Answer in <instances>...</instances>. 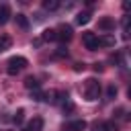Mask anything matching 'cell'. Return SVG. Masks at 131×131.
I'll return each mask as SVG.
<instances>
[{"label": "cell", "instance_id": "15", "mask_svg": "<svg viewBox=\"0 0 131 131\" xmlns=\"http://www.w3.org/2000/svg\"><path fill=\"white\" fill-rule=\"evenodd\" d=\"M16 25H18L20 29H29V18H27L25 14H16Z\"/></svg>", "mask_w": 131, "mask_h": 131}, {"label": "cell", "instance_id": "1", "mask_svg": "<svg viewBox=\"0 0 131 131\" xmlns=\"http://www.w3.org/2000/svg\"><path fill=\"white\" fill-rule=\"evenodd\" d=\"M27 57H23V55H14V57H10L8 61H6V72L10 74V76H16L18 72H23L25 68H27Z\"/></svg>", "mask_w": 131, "mask_h": 131}, {"label": "cell", "instance_id": "9", "mask_svg": "<svg viewBox=\"0 0 131 131\" xmlns=\"http://www.w3.org/2000/svg\"><path fill=\"white\" fill-rule=\"evenodd\" d=\"M10 20V8L6 4H0V25H6Z\"/></svg>", "mask_w": 131, "mask_h": 131}, {"label": "cell", "instance_id": "20", "mask_svg": "<svg viewBox=\"0 0 131 131\" xmlns=\"http://www.w3.org/2000/svg\"><path fill=\"white\" fill-rule=\"evenodd\" d=\"M63 111H66V113H72V111H74V104H72L70 100H66V102H63Z\"/></svg>", "mask_w": 131, "mask_h": 131}, {"label": "cell", "instance_id": "6", "mask_svg": "<svg viewBox=\"0 0 131 131\" xmlns=\"http://www.w3.org/2000/svg\"><path fill=\"white\" fill-rule=\"evenodd\" d=\"M41 129H43V119L41 117H33L27 123V131H41Z\"/></svg>", "mask_w": 131, "mask_h": 131}, {"label": "cell", "instance_id": "5", "mask_svg": "<svg viewBox=\"0 0 131 131\" xmlns=\"http://www.w3.org/2000/svg\"><path fill=\"white\" fill-rule=\"evenodd\" d=\"M84 129H86V121L84 119H76V121H72V123H68L63 127V131H84Z\"/></svg>", "mask_w": 131, "mask_h": 131}, {"label": "cell", "instance_id": "8", "mask_svg": "<svg viewBox=\"0 0 131 131\" xmlns=\"http://www.w3.org/2000/svg\"><path fill=\"white\" fill-rule=\"evenodd\" d=\"M98 29H102V31H111V29H115V20L108 18V16H104V18L98 20Z\"/></svg>", "mask_w": 131, "mask_h": 131}, {"label": "cell", "instance_id": "4", "mask_svg": "<svg viewBox=\"0 0 131 131\" xmlns=\"http://www.w3.org/2000/svg\"><path fill=\"white\" fill-rule=\"evenodd\" d=\"M72 35H74V31H72L70 25H59V27L55 29V39L61 41V43H68V41L72 39Z\"/></svg>", "mask_w": 131, "mask_h": 131}, {"label": "cell", "instance_id": "11", "mask_svg": "<svg viewBox=\"0 0 131 131\" xmlns=\"http://www.w3.org/2000/svg\"><path fill=\"white\" fill-rule=\"evenodd\" d=\"M98 43H100V45H106V47H113V45H115V37H113L111 33H106V35L98 37Z\"/></svg>", "mask_w": 131, "mask_h": 131}, {"label": "cell", "instance_id": "14", "mask_svg": "<svg viewBox=\"0 0 131 131\" xmlns=\"http://www.w3.org/2000/svg\"><path fill=\"white\" fill-rule=\"evenodd\" d=\"M43 8L49 10V12H51V10H57V8H59V0H45V2H43Z\"/></svg>", "mask_w": 131, "mask_h": 131}, {"label": "cell", "instance_id": "21", "mask_svg": "<svg viewBox=\"0 0 131 131\" xmlns=\"http://www.w3.org/2000/svg\"><path fill=\"white\" fill-rule=\"evenodd\" d=\"M74 70H76V72H82V70H84V63H76Z\"/></svg>", "mask_w": 131, "mask_h": 131}, {"label": "cell", "instance_id": "10", "mask_svg": "<svg viewBox=\"0 0 131 131\" xmlns=\"http://www.w3.org/2000/svg\"><path fill=\"white\" fill-rule=\"evenodd\" d=\"M25 88H29V90H39V80H37L35 76L25 78Z\"/></svg>", "mask_w": 131, "mask_h": 131}, {"label": "cell", "instance_id": "17", "mask_svg": "<svg viewBox=\"0 0 131 131\" xmlns=\"http://www.w3.org/2000/svg\"><path fill=\"white\" fill-rule=\"evenodd\" d=\"M23 119H25V108H18V111L14 113V119H12V121H14L16 125H20V123H23Z\"/></svg>", "mask_w": 131, "mask_h": 131}, {"label": "cell", "instance_id": "22", "mask_svg": "<svg viewBox=\"0 0 131 131\" xmlns=\"http://www.w3.org/2000/svg\"><path fill=\"white\" fill-rule=\"evenodd\" d=\"M41 43H43V41H41V39H39V37H37V39H35V41H33V45H35V47H39V45H41Z\"/></svg>", "mask_w": 131, "mask_h": 131}, {"label": "cell", "instance_id": "7", "mask_svg": "<svg viewBox=\"0 0 131 131\" xmlns=\"http://www.w3.org/2000/svg\"><path fill=\"white\" fill-rule=\"evenodd\" d=\"M90 18H92V12H90V10H82V12L76 16V23H78V25H88Z\"/></svg>", "mask_w": 131, "mask_h": 131}, {"label": "cell", "instance_id": "18", "mask_svg": "<svg viewBox=\"0 0 131 131\" xmlns=\"http://www.w3.org/2000/svg\"><path fill=\"white\" fill-rule=\"evenodd\" d=\"M106 96H108V98H115V96H117V86H115V84H111V86L106 88Z\"/></svg>", "mask_w": 131, "mask_h": 131}, {"label": "cell", "instance_id": "12", "mask_svg": "<svg viewBox=\"0 0 131 131\" xmlns=\"http://www.w3.org/2000/svg\"><path fill=\"white\" fill-rule=\"evenodd\" d=\"M10 45H12V39H10V35H2V37H0V53H2V51H6Z\"/></svg>", "mask_w": 131, "mask_h": 131}, {"label": "cell", "instance_id": "13", "mask_svg": "<svg viewBox=\"0 0 131 131\" xmlns=\"http://www.w3.org/2000/svg\"><path fill=\"white\" fill-rule=\"evenodd\" d=\"M39 39L41 41H55V29H45Z\"/></svg>", "mask_w": 131, "mask_h": 131}, {"label": "cell", "instance_id": "16", "mask_svg": "<svg viewBox=\"0 0 131 131\" xmlns=\"http://www.w3.org/2000/svg\"><path fill=\"white\" fill-rule=\"evenodd\" d=\"M100 129H102V131H119V127H117V123H115V121H104Z\"/></svg>", "mask_w": 131, "mask_h": 131}, {"label": "cell", "instance_id": "2", "mask_svg": "<svg viewBox=\"0 0 131 131\" xmlns=\"http://www.w3.org/2000/svg\"><path fill=\"white\" fill-rule=\"evenodd\" d=\"M82 92H84L86 100H96V98L100 96V84H98L94 78H88V80L84 82V86H82Z\"/></svg>", "mask_w": 131, "mask_h": 131}, {"label": "cell", "instance_id": "19", "mask_svg": "<svg viewBox=\"0 0 131 131\" xmlns=\"http://www.w3.org/2000/svg\"><path fill=\"white\" fill-rule=\"evenodd\" d=\"M33 98H35V100H45V92H41V90H33Z\"/></svg>", "mask_w": 131, "mask_h": 131}, {"label": "cell", "instance_id": "3", "mask_svg": "<svg viewBox=\"0 0 131 131\" xmlns=\"http://www.w3.org/2000/svg\"><path fill=\"white\" fill-rule=\"evenodd\" d=\"M82 43H84V47L88 49V51H96L98 47H100V43H98V35H94V33H84L82 35Z\"/></svg>", "mask_w": 131, "mask_h": 131}]
</instances>
